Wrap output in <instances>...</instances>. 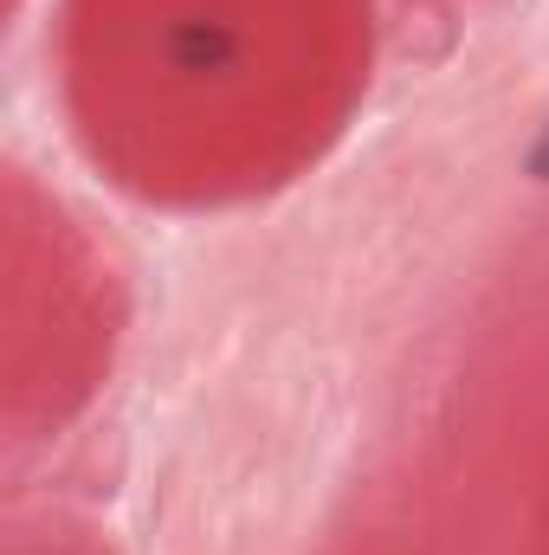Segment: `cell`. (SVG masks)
I'll list each match as a JSON object with an SVG mask.
<instances>
[{"label": "cell", "mask_w": 549, "mask_h": 555, "mask_svg": "<svg viewBox=\"0 0 549 555\" xmlns=\"http://www.w3.org/2000/svg\"><path fill=\"white\" fill-rule=\"evenodd\" d=\"M227 59H233V39H227L220 26L194 20V26L175 33V65H181V72H220Z\"/></svg>", "instance_id": "obj_1"}, {"label": "cell", "mask_w": 549, "mask_h": 555, "mask_svg": "<svg viewBox=\"0 0 549 555\" xmlns=\"http://www.w3.org/2000/svg\"><path fill=\"white\" fill-rule=\"evenodd\" d=\"M531 168H537V175H544V181H549V137L537 142V155H531Z\"/></svg>", "instance_id": "obj_2"}]
</instances>
